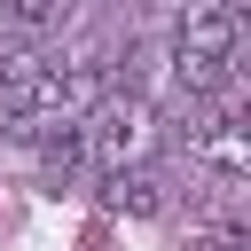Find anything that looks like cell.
Returning <instances> with one entry per match:
<instances>
[{
	"instance_id": "obj_2",
	"label": "cell",
	"mask_w": 251,
	"mask_h": 251,
	"mask_svg": "<svg viewBox=\"0 0 251 251\" xmlns=\"http://www.w3.org/2000/svg\"><path fill=\"white\" fill-rule=\"evenodd\" d=\"M243 55V0H188L180 8V31H173V78L188 102L220 94L227 71Z\"/></svg>"
},
{
	"instance_id": "obj_7",
	"label": "cell",
	"mask_w": 251,
	"mask_h": 251,
	"mask_svg": "<svg viewBox=\"0 0 251 251\" xmlns=\"http://www.w3.org/2000/svg\"><path fill=\"white\" fill-rule=\"evenodd\" d=\"M188 251H251V227H243L235 212H220V220H188Z\"/></svg>"
},
{
	"instance_id": "obj_5",
	"label": "cell",
	"mask_w": 251,
	"mask_h": 251,
	"mask_svg": "<svg viewBox=\"0 0 251 251\" xmlns=\"http://www.w3.org/2000/svg\"><path fill=\"white\" fill-rule=\"evenodd\" d=\"M110 212H133V220L165 212V173H149V165H126V173H110Z\"/></svg>"
},
{
	"instance_id": "obj_3",
	"label": "cell",
	"mask_w": 251,
	"mask_h": 251,
	"mask_svg": "<svg viewBox=\"0 0 251 251\" xmlns=\"http://www.w3.org/2000/svg\"><path fill=\"white\" fill-rule=\"evenodd\" d=\"M78 133H86V157H94L102 173H126V165H149V149H157V110H149L141 94H102V102L78 118Z\"/></svg>"
},
{
	"instance_id": "obj_4",
	"label": "cell",
	"mask_w": 251,
	"mask_h": 251,
	"mask_svg": "<svg viewBox=\"0 0 251 251\" xmlns=\"http://www.w3.org/2000/svg\"><path fill=\"white\" fill-rule=\"evenodd\" d=\"M180 133H188V165L204 180H220V188L251 180V126H243V110H212V118H196Z\"/></svg>"
},
{
	"instance_id": "obj_6",
	"label": "cell",
	"mask_w": 251,
	"mask_h": 251,
	"mask_svg": "<svg viewBox=\"0 0 251 251\" xmlns=\"http://www.w3.org/2000/svg\"><path fill=\"white\" fill-rule=\"evenodd\" d=\"M78 0H0V39H39L71 16Z\"/></svg>"
},
{
	"instance_id": "obj_1",
	"label": "cell",
	"mask_w": 251,
	"mask_h": 251,
	"mask_svg": "<svg viewBox=\"0 0 251 251\" xmlns=\"http://www.w3.org/2000/svg\"><path fill=\"white\" fill-rule=\"evenodd\" d=\"M94 102H102V63L78 55H39L0 78V126H71Z\"/></svg>"
}]
</instances>
